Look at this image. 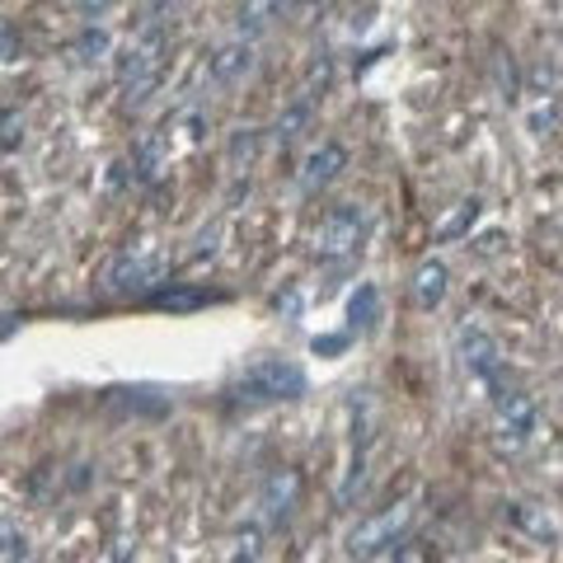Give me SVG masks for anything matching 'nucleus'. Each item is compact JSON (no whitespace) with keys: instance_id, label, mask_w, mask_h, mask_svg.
<instances>
[{"instance_id":"obj_1","label":"nucleus","mask_w":563,"mask_h":563,"mask_svg":"<svg viewBox=\"0 0 563 563\" xmlns=\"http://www.w3.org/2000/svg\"><path fill=\"white\" fill-rule=\"evenodd\" d=\"M165 52H169V43H165V28L160 24H151L146 34H141L128 52H122V67H118V89H122V104H146L151 99V89L160 85V75H165Z\"/></svg>"},{"instance_id":"obj_2","label":"nucleus","mask_w":563,"mask_h":563,"mask_svg":"<svg viewBox=\"0 0 563 563\" xmlns=\"http://www.w3.org/2000/svg\"><path fill=\"white\" fill-rule=\"evenodd\" d=\"M235 395L249 404H282V399H301L306 395V371L287 362V357H259L240 371Z\"/></svg>"},{"instance_id":"obj_3","label":"nucleus","mask_w":563,"mask_h":563,"mask_svg":"<svg viewBox=\"0 0 563 563\" xmlns=\"http://www.w3.org/2000/svg\"><path fill=\"white\" fill-rule=\"evenodd\" d=\"M165 268H169L165 249L155 240H141V244H128L122 254H113V263L104 268V287L113 296H146L165 277Z\"/></svg>"},{"instance_id":"obj_4","label":"nucleus","mask_w":563,"mask_h":563,"mask_svg":"<svg viewBox=\"0 0 563 563\" xmlns=\"http://www.w3.org/2000/svg\"><path fill=\"white\" fill-rule=\"evenodd\" d=\"M409 526H414V503H395V507L367 516V522H357L348 530V559H357V563L381 559L385 550H395V544L409 536Z\"/></svg>"},{"instance_id":"obj_5","label":"nucleus","mask_w":563,"mask_h":563,"mask_svg":"<svg viewBox=\"0 0 563 563\" xmlns=\"http://www.w3.org/2000/svg\"><path fill=\"white\" fill-rule=\"evenodd\" d=\"M367 235H371V212L357 207V202H343V207L320 216L310 244H315L320 259H348V254H357V249L367 244Z\"/></svg>"},{"instance_id":"obj_6","label":"nucleus","mask_w":563,"mask_h":563,"mask_svg":"<svg viewBox=\"0 0 563 563\" xmlns=\"http://www.w3.org/2000/svg\"><path fill=\"white\" fill-rule=\"evenodd\" d=\"M540 428V404L526 390H503L493 399V446L516 456L522 446H530V436Z\"/></svg>"},{"instance_id":"obj_7","label":"nucleus","mask_w":563,"mask_h":563,"mask_svg":"<svg viewBox=\"0 0 563 563\" xmlns=\"http://www.w3.org/2000/svg\"><path fill=\"white\" fill-rule=\"evenodd\" d=\"M456 352H460V367L465 375L475 385H483L489 395L498 399L503 395V352H498V338L489 334V328H479V324H465L460 334H456Z\"/></svg>"},{"instance_id":"obj_8","label":"nucleus","mask_w":563,"mask_h":563,"mask_svg":"<svg viewBox=\"0 0 563 563\" xmlns=\"http://www.w3.org/2000/svg\"><path fill=\"white\" fill-rule=\"evenodd\" d=\"M249 71H254V43H249V38L221 43V47H216V52L207 57V75H212L216 85H240Z\"/></svg>"},{"instance_id":"obj_9","label":"nucleus","mask_w":563,"mask_h":563,"mask_svg":"<svg viewBox=\"0 0 563 563\" xmlns=\"http://www.w3.org/2000/svg\"><path fill=\"white\" fill-rule=\"evenodd\" d=\"M343 169H348V151L338 146V141H324V146H315L306 155V165H301V188L306 193H320V188L334 183Z\"/></svg>"},{"instance_id":"obj_10","label":"nucleus","mask_w":563,"mask_h":563,"mask_svg":"<svg viewBox=\"0 0 563 563\" xmlns=\"http://www.w3.org/2000/svg\"><path fill=\"white\" fill-rule=\"evenodd\" d=\"M446 287H451V273L442 259H422L414 268V306L418 310H436L446 301Z\"/></svg>"},{"instance_id":"obj_11","label":"nucleus","mask_w":563,"mask_h":563,"mask_svg":"<svg viewBox=\"0 0 563 563\" xmlns=\"http://www.w3.org/2000/svg\"><path fill=\"white\" fill-rule=\"evenodd\" d=\"M479 207H483V202L479 197H460L456 202V207H451L446 216H442V221H436V244H451V240H465V235H469V226H475L479 221Z\"/></svg>"},{"instance_id":"obj_12","label":"nucleus","mask_w":563,"mask_h":563,"mask_svg":"<svg viewBox=\"0 0 563 563\" xmlns=\"http://www.w3.org/2000/svg\"><path fill=\"white\" fill-rule=\"evenodd\" d=\"M296 489H301V483H296L291 469H282V475L268 479V489H263V512H268V522H282V516L291 512Z\"/></svg>"},{"instance_id":"obj_13","label":"nucleus","mask_w":563,"mask_h":563,"mask_svg":"<svg viewBox=\"0 0 563 563\" xmlns=\"http://www.w3.org/2000/svg\"><path fill=\"white\" fill-rule=\"evenodd\" d=\"M348 320H352V328H375V320H381V291H375L371 282H362V287L348 296Z\"/></svg>"},{"instance_id":"obj_14","label":"nucleus","mask_w":563,"mask_h":563,"mask_svg":"<svg viewBox=\"0 0 563 563\" xmlns=\"http://www.w3.org/2000/svg\"><path fill=\"white\" fill-rule=\"evenodd\" d=\"M0 563H28V536L14 522H0Z\"/></svg>"},{"instance_id":"obj_15","label":"nucleus","mask_w":563,"mask_h":563,"mask_svg":"<svg viewBox=\"0 0 563 563\" xmlns=\"http://www.w3.org/2000/svg\"><path fill=\"white\" fill-rule=\"evenodd\" d=\"M207 301H212L207 291H160V296H155V306H160V310H197Z\"/></svg>"},{"instance_id":"obj_16","label":"nucleus","mask_w":563,"mask_h":563,"mask_svg":"<svg viewBox=\"0 0 563 563\" xmlns=\"http://www.w3.org/2000/svg\"><path fill=\"white\" fill-rule=\"evenodd\" d=\"M512 512H516V516H522V522H526L530 530H536V536H554V526H550V522H540V516H530V507H526V503H516Z\"/></svg>"},{"instance_id":"obj_17","label":"nucleus","mask_w":563,"mask_h":563,"mask_svg":"<svg viewBox=\"0 0 563 563\" xmlns=\"http://www.w3.org/2000/svg\"><path fill=\"white\" fill-rule=\"evenodd\" d=\"M113 10V0H81V14L85 20H99V14Z\"/></svg>"},{"instance_id":"obj_18","label":"nucleus","mask_w":563,"mask_h":563,"mask_svg":"<svg viewBox=\"0 0 563 563\" xmlns=\"http://www.w3.org/2000/svg\"><path fill=\"white\" fill-rule=\"evenodd\" d=\"M263 5H268L273 14H296V10H306L310 0H263Z\"/></svg>"},{"instance_id":"obj_19","label":"nucleus","mask_w":563,"mask_h":563,"mask_svg":"<svg viewBox=\"0 0 563 563\" xmlns=\"http://www.w3.org/2000/svg\"><path fill=\"white\" fill-rule=\"evenodd\" d=\"M343 338H315V352H338Z\"/></svg>"},{"instance_id":"obj_20","label":"nucleus","mask_w":563,"mask_h":563,"mask_svg":"<svg viewBox=\"0 0 563 563\" xmlns=\"http://www.w3.org/2000/svg\"><path fill=\"white\" fill-rule=\"evenodd\" d=\"M155 5H160V10H165V5H169V10H175V5H183V0H155Z\"/></svg>"}]
</instances>
